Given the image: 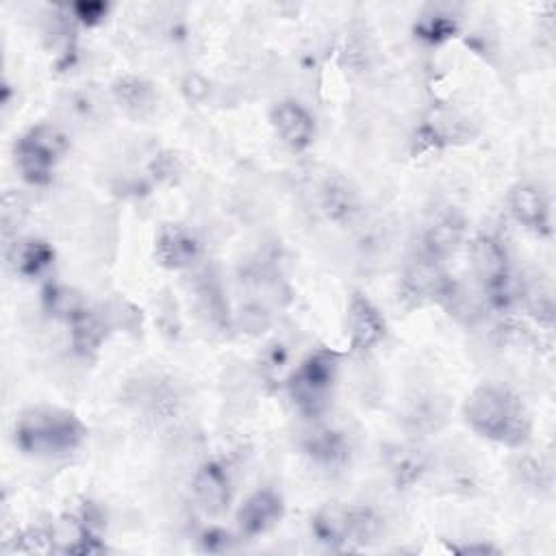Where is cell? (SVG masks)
Here are the masks:
<instances>
[{
	"label": "cell",
	"instance_id": "obj_8",
	"mask_svg": "<svg viewBox=\"0 0 556 556\" xmlns=\"http://www.w3.org/2000/svg\"><path fill=\"white\" fill-rule=\"evenodd\" d=\"M202 254L198 235L182 224H163L154 239V256L167 269H187Z\"/></svg>",
	"mask_w": 556,
	"mask_h": 556
},
{
	"label": "cell",
	"instance_id": "obj_3",
	"mask_svg": "<svg viewBox=\"0 0 556 556\" xmlns=\"http://www.w3.org/2000/svg\"><path fill=\"white\" fill-rule=\"evenodd\" d=\"M339 363L341 354L337 350L319 348L311 352L289 376V397L304 417H319L328 408L339 376Z\"/></svg>",
	"mask_w": 556,
	"mask_h": 556
},
{
	"label": "cell",
	"instance_id": "obj_19",
	"mask_svg": "<svg viewBox=\"0 0 556 556\" xmlns=\"http://www.w3.org/2000/svg\"><path fill=\"white\" fill-rule=\"evenodd\" d=\"M67 324H70V334H72V348L80 356H93L106 339L104 321L87 306L76 311L67 319Z\"/></svg>",
	"mask_w": 556,
	"mask_h": 556
},
{
	"label": "cell",
	"instance_id": "obj_15",
	"mask_svg": "<svg viewBox=\"0 0 556 556\" xmlns=\"http://www.w3.org/2000/svg\"><path fill=\"white\" fill-rule=\"evenodd\" d=\"M460 137H463V124L452 115V111L437 109V111H430V115L415 130L413 143H415V152H426L432 148L447 146Z\"/></svg>",
	"mask_w": 556,
	"mask_h": 556
},
{
	"label": "cell",
	"instance_id": "obj_5",
	"mask_svg": "<svg viewBox=\"0 0 556 556\" xmlns=\"http://www.w3.org/2000/svg\"><path fill=\"white\" fill-rule=\"evenodd\" d=\"M67 137L50 124L28 128L13 146L15 165L22 178L30 185H48L56 163L67 152Z\"/></svg>",
	"mask_w": 556,
	"mask_h": 556
},
{
	"label": "cell",
	"instance_id": "obj_22",
	"mask_svg": "<svg viewBox=\"0 0 556 556\" xmlns=\"http://www.w3.org/2000/svg\"><path fill=\"white\" fill-rule=\"evenodd\" d=\"M41 302H43V308L54 315V317H61V319H70L76 311H80L85 306V302L80 300V295L65 287V285H46L43 291H41Z\"/></svg>",
	"mask_w": 556,
	"mask_h": 556
},
{
	"label": "cell",
	"instance_id": "obj_12",
	"mask_svg": "<svg viewBox=\"0 0 556 556\" xmlns=\"http://www.w3.org/2000/svg\"><path fill=\"white\" fill-rule=\"evenodd\" d=\"M467 235V219L454 206H447L434 215L424 235V254L432 258H445L454 254Z\"/></svg>",
	"mask_w": 556,
	"mask_h": 556
},
{
	"label": "cell",
	"instance_id": "obj_26",
	"mask_svg": "<svg viewBox=\"0 0 556 556\" xmlns=\"http://www.w3.org/2000/svg\"><path fill=\"white\" fill-rule=\"evenodd\" d=\"M528 302H530V304H528V306H530V315H532L539 324L552 328V321H554V302H552V295H549L547 291H534V293H530Z\"/></svg>",
	"mask_w": 556,
	"mask_h": 556
},
{
	"label": "cell",
	"instance_id": "obj_4",
	"mask_svg": "<svg viewBox=\"0 0 556 556\" xmlns=\"http://www.w3.org/2000/svg\"><path fill=\"white\" fill-rule=\"evenodd\" d=\"M380 517L367 506L326 504L311 517L313 536L332 549L365 545L380 532Z\"/></svg>",
	"mask_w": 556,
	"mask_h": 556
},
{
	"label": "cell",
	"instance_id": "obj_11",
	"mask_svg": "<svg viewBox=\"0 0 556 556\" xmlns=\"http://www.w3.org/2000/svg\"><path fill=\"white\" fill-rule=\"evenodd\" d=\"M510 215L528 230L547 237L552 232V213L547 195L534 185H517L508 193Z\"/></svg>",
	"mask_w": 556,
	"mask_h": 556
},
{
	"label": "cell",
	"instance_id": "obj_18",
	"mask_svg": "<svg viewBox=\"0 0 556 556\" xmlns=\"http://www.w3.org/2000/svg\"><path fill=\"white\" fill-rule=\"evenodd\" d=\"M469 256L480 282H486L510 269L506 248L491 235L473 237L469 243Z\"/></svg>",
	"mask_w": 556,
	"mask_h": 556
},
{
	"label": "cell",
	"instance_id": "obj_13",
	"mask_svg": "<svg viewBox=\"0 0 556 556\" xmlns=\"http://www.w3.org/2000/svg\"><path fill=\"white\" fill-rule=\"evenodd\" d=\"M271 126L291 150L308 148L315 135L311 113L293 100H285L271 109Z\"/></svg>",
	"mask_w": 556,
	"mask_h": 556
},
{
	"label": "cell",
	"instance_id": "obj_27",
	"mask_svg": "<svg viewBox=\"0 0 556 556\" xmlns=\"http://www.w3.org/2000/svg\"><path fill=\"white\" fill-rule=\"evenodd\" d=\"M230 536L224 532V530H219V528H208L204 534H202V543H204V547L208 549V552H215V543H219V549H226L228 547V541Z\"/></svg>",
	"mask_w": 556,
	"mask_h": 556
},
{
	"label": "cell",
	"instance_id": "obj_6",
	"mask_svg": "<svg viewBox=\"0 0 556 556\" xmlns=\"http://www.w3.org/2000/svg\"><path fill=\"white\" fill-rule=\"evenodd\" d=\"M402 300L410 306H421L430 302H450L456 295L454 280L445 274L432 256L413 258L402 274Z\"/></svg>",
	"mask_w": 556,
	"mask_h": 556
},
{
	"label": "cell",
	"instance_id": "obj_20",
	"mask_svg": "<svg viewBox=\"0 0 556 556\" xmlns=\"http://www.w3.org/2000/svg\"><path fill=\"white\" fill-rule=\"evenodd\" d=\"M304 452L313 463L319 467H341L348 458V443L341 437V432L334 430H315L311 437L304 441Z\"/></svg>",
	"mask_w": 556,
	"mask_h": 556
},
{
	"label": "cell",
	"instance_id": "obj_7",
	"mask_svg": "<svg viewBox=\"0 0 556 556\" xmlns=\"http://www.w3.org/2000/svg\"><path fill=\"white\" fill-rule=\"evenodd\" d=\"M345 328L352 352H367L378 345L387 334V321L382 313L363 293H354L350 298L345 311Z\"/></svg>",
	"mask_w": 556,
	"mask_h": 556
},
{
	"label": "cell",
	"instance_id": "obj_9",
	"mask_svg": "<svg viewBox=\"0 0 556 556\" xmlns=\"http://www.w3.org/2000/svg\"><path fill=\"white\" fill-rule=\"evenodd\" d=\"M191 491H193L198 506L211 517L224 515L232 500L230 476H228L226 467L217 460H208V463L200 465V469L193 476Z\"/></svg>",
	"mask_w": 556,
	"mask_h": 556
},
{
	"label": "cell",
	"instance_id": "obj_16",
	"mask_svg": "<svg viewBox=\"0 0 556 556\" xmlns=\"http://www.w3.org/2000/svg\"><path fill=\"white\" fill-rule=\"evenodd\" d=\"M321 211L337 224H350L361 211L358 193L345 178L330 176L321 187Z\"/></svg>",
	"mask_w": 556,
	"mask_h": 556
},
{
	"label": "cell",
	"instance_id": "obj_1",
	"mask_svg": "<svg viewBox=\"0 0 556 556\" xmlns=\"http://www.w3.org/2000/svg\"><path fill=\"white\" fill-rule=\"evenodd\" d=\"M463 417L478 437L506 447L526 445L532 432L523 402L502 384L476 387L463 404Z\"/></svg>",
	"mask_w": 556,
	"mask_h": 556
},
{
	"label": "cell",
	"instance_id": "obj_23",
	"mask_svg": "<svg viewBox=\"0 0 556 556\" xmlns=\"http://www.w3.org/2000/svg\"><path fill=\"white\" fill-rule=\"evenodd\" d=\"M415 33L419 39L430 41V43H441L450 37H454L456 33V20L447 13H430L424 15L417 24H415Z\"/></svg>",
	"mask_w": 556,
	"mask_h": 556
},
{
	"label": "cell",
	"instance_id": "obj_17",
	"mask_svg": "<svg viewBox=\"0 0 556 556\" xmlns=\"http://www.w3.org/2000/svg\"><path fill=\"white\" fill-rule=\"evenodd\" d=\"M113 98L115 102L130 115V117H148L156 104V91L152 83L139 76H122L113 83Z\"/></svg>",
	"mask_w": 556,
	"mask_h": 556
},
{
	"label": "cell",
	"instance_id": "obj_10",
	"mask_svg": "<svg viewBox=\"0 0 556 556\" xmlns=\"http://www.w3.org/2000/svg\"><path fill=\"white\" fill-rule=\"evenodd\" d=\"M285 515L282 497L271 489L254 491L239 508L237 523L245 536H261L280 523Z\"/></svg>",
	"mask_w": 556,
	"mask_h": 556
},
{
	"label": "cell",
	"instance_id": "obj_25",
	"mask_svg": "<svg viewBox=\"0 0 556 556\" xmlns=\"http://www.w3.org/2000/svg\"><path fill=\"white\" fill-rule=\"evenodd\" d=\"M72 13H74V20H78L80 24L96 26L109 13V4L100 2V0H83V2L72 4Z\"/></svg>",
	"mask_w": 556,
	"mask_h": 556
},
{
	"label": "cell",
	"instance_id": "obj_14",
	"mask_svg": "<svg viewBox=\"0 0 556 556\" xmlns=\"http://www.w3.org/2000/svg\"><path fill=\"white\" fill-rule=\"evenodd\" d=\"M11 269L24 278H37L54 263V248L43 239H15L7 250Z\"/></svg>",
	"mask_w": 556,
	"mask_h": 556
},
{
	"label": "cell",
	"instance_id": "obj_24",
	"mask_svg": "<svg viewBox=\"0 0 556 556\" xmlns=\"http://www.w3.org/2000/svg\"><path fill=\"white\" fill-rule=\"evenodd\" d=\"M13 552H54L52 545V528H28L20 532L13 541Z\"/></svg>",
	"mask_w": 556,
	"mask_h": 556
},
{
	"label": "cell",
	"instance_id": "obj_2",
	"mask_svg": "<svg viewBox=\"0 0 556 556\" xmlns=\"http://www.w3.org/2000/svg\"><path fill=\"white\" fill-rule=\"evenodd\" d=\"M87 437L85 424L70 410L56 406H33L15 419V445L28 456H67Z\"/></svg>",
	"mask_w": 556,
	"mask_h": 556
},
{
	"label": "cell",
	"instance_id": "obj_21",
	"mask_svg": "<svg viewBox=\"0 0 556 556\" xmlns=\"http://www.w3.org/2000/svg\"><path fill=\"white\" fill-rule=\"evenodd\" d=\"M387 460H389V469L393 473L395 484L402 489L415 484L428 469V456L419 447H410V445H395L389 452Z\"/></svg>",
	"mask_w": 556,
	"mask_h": 556
}]
</instances>
